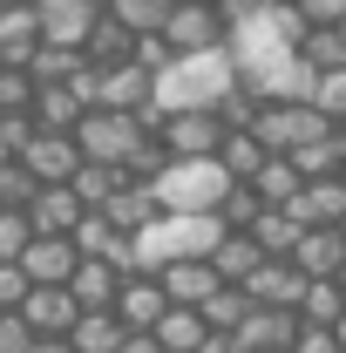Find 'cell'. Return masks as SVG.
<instances>
[{"mask_svg":"<svg viewBox=\"0 0 346 353\" xmlns=\"http://www.w3.org/2000/svg\"><path fill=\"white\" fill-rule=\"evenodd\" d=\"M231 88H245V82H238V68H231L224 48H217V54H190V61H170V68L156 75V109H163V116L204 109V116H211Z\"/></svg>","mask_w":346,"mask_h":353,"instance_id":"1","label":"cell"},{"mask_svg":"<svg viewBox=\"0 0 346 353\" xmlns=\"http://www.w3.org/2000/svg\"><path fill=\"white\" fill-rule=\"evenodd\" d=\"M217 238H224L217 218H170V211H163L143 238H130L136 245V272H163V265H183V259H211Z\"/></svg>","mask_w":346,"mask_h":353,"instance_id":"2","label":"cell"},{"mask_svg":"<svg viewBox=\"0 0 346 353\" xmlns=\"http://www.w3.org/2000/svg\"><path fill=\"white\" fill-rule=\"evenodd\" d=\"M224 190H231V176L217 170V157L211 163H163V176L150 183L156 211H170V218H217Z\"/></svg>","mask_w":346,"mask_h":353,"instance_id":"3","label":"cell"},{"mask_svg":"<svg viewBox=\"0 0 346 353\" xmlns=\"http://www.w3.org/2000/svg\"><path fill=\"white\" fill-rule=\"evenodd\" d=\"M333 130L340 123H326L312 102H258V116H252V136H258L265 157H299L305 143H319Z\"/></svg>","mask_w":346,"mask_h":353,"instance_id":"4","label":"cell"},{"mask_svg":"<svg viewBox=\"0 0 346 353\" xmlns=\"http://www.w3.org/2000/svg\"><path fill=\"white\" fill-rule=\"evenodd\" d=\"M136 143H143L136 116H109V109H88L82 123H75V150H82V163H102V170H123Z\"/></svg>","mask_w":346,"mask_h":353,"instance_id":"5","label":"cell"},{"mask_svg":"<svg viewBox=\"0 0 346 353\" xmlns=\"http://www.w3.org/2000/svg\"><path fill=\"white\" fill-rule=\"evenodd\" d=\"M224 41H231V28L217 21L211 0H176L170 21H163V48H170L176 61H190V54H217Z\"/></svg>","mask_w":346,"mask_h":353,"instance_id":"6","label":"cell"},{"mask_svg":"<svg viewBox=\"0 0 346 353\" xmlns=\"http://www.w3.org/2000/svg\"><path fill=\"white\" fill-rule=\"evenodd\" d=\"M305 285H312V279H305V272H299L292 259H265L258 272H252V279L238 285V292H245V299H252L258 312H292V319H299Z\"/></svg>","mask_w":346,"mask_h":353,"instance_id":"7","label":"cell"},{"mask_svg":"<svg viewBox=\"0 0 346 353\" xmlns=\"http://www.w3.org/2000/svg\"><path fill=\"white\" fill-rule=\"evenodd\" d=\"M95 21H102V7L95 0H34V28H41V48H75L95 34Z\"/></svg>","mask_w":346,"mask_h":353,"instance_id":"8","label":"cell"},{"mask_svg":"<svg viewBox=\"0 0 346 353\" xmlns=\"http://www.w3.org/2000/svg\"><path fill=\"white\" fill-rule=\"evenodd\" d=\"M14 163L34 176L41 190H61L68 176L82 170V150H75V136H34V143H28V150L14 157Z\"/></svg>","mask_w":346,"mask_h":353,"instance_id":"9","label":"cell"},{"mask_svg":"<svg viewBox=\"0 0 346 353\" xmlns=\"http://www.w3.org/2000/svg\"><path fill=\"white\" fill-rule=\"evenodd\" d=\"M116 326H123V333H150V326H156V319H163V312H170V299H163V285H156V272H130V279H123V292H116Z\"/></svg>","mask_w":346,"mask_h":353,"instance_id":"10","label":"cell"},{"mask_svg":"<svg viewBox=\"0 0 346 353\" xmlns=\"http://www.w3.org/2000/svg\"><path fill=\"white\" fill-rule=\"evenodd\" d=\"M95 109H109V116H143V109H156V82H150L136 61H123V68H109V75H102Z\"/></svg>","mask_w":346,"mask_h":353,"instance_id":"11","label":"cell"},{"mask_svg":"<svg viewBox=\"0 0 346 353\" xmlns=\"http://www.w3.org/2000/svg\"><path fill=\"white\" fill-rule=\"evenodd\" d=\"M21 326H28L34 340H68V326H75V299H68V285H34L28 306H21Z\"/></svg>","mask_w":346,"mask_h":353,"instance_id":"12","label":"cell"},{"mask_svg":"<svg viewBox=\"0 0 346 353\" xmlns=\"http://www.w3.org/2000/svg\"><path fill=\"white\" fill-rule=\"evenodd\" d=\"M231 340H238L245 353H292V347H299V319H292V312H258V306H252Z\"/></svg>","mask_w":346,"mask_h":353,"instance_id":"13","label":"cell"},{"mask_svg":"<svg viewBox=\"0 0 346 353\" xmlns=\"http://www.w3.org/2000/svg\"><path fill=\"white\" fill-rule=\"evenodd\" d=\"M156 285H163V299H170L176 312H197V306L217 292V272H211L204 259H183V265H163V272H156Z\"/></svg>","mask_w":346,"mask_h":353,"instance_id":"14","label":"cell"},{"mask_svg":"<svg viewBox=\"0 0 346 353\" xmlns=\"http://www.w3.org/2000/svg\"><path fill=\"white\" fill-rule=\"evenodd\" d=\"M116 292H123V272L102 265V259H82L75 272H68V299H75V312H109Z\"/></svg>","mask_w":346,"mask_h":353,"instance_id":"15","label":"cell"},{"mask_svg":"<svg viewBox=\"0 0 346 353\" xmlns=\"http://www.w3.org/2000/svg\"><path fill=\"white\" fill-rule=\"evenodd\" d=\"M252 95H258V102H312V95H319V75L305 68L299 54H285L278 68H265L258 82H252Z\"/></svg>","mask_w":346,"mask_h":353,"instance_id":"16","label":"cell"},{"mask_svg":"<svg viewBox=\"0 0 346 353\" xmlns=\"http://www.w3.org/2000/svg\"><path fill=\"white\" fill-rule=\"evenodd\" d=\"M75 245L68 238H34L28 252H21V272H28V285H68V272H75Z\"/></svg>","mask_w":346,"mask_h":353,"instance_id":"17","label":"cell"},{"mask_svg":"<svg viewBox=\"0 0 346 353\" xmlns=\"http://www.w3.org/2000/svg\"><path fill=\"white\" fill-rule=\"evenodd\" d=\"M217 272V285H245V279H252V272H258V245H252V238H245V231H224V238H217L211 245V259H204Z\"/></svg>","mask_w":346,"mask_h":353,"instance_id":"18","label":"cell"},{"mask_svg":"<svg viewBox=\"0 0 346 353\" xmlns=\"http://www.w3.org/2000/svg\"><path fill=\"white\" fill-rule=\"evenodd\" d=\"M102 218L116 224L123 238H143V231H150V224L163 218V211H156V197H150V183H123V190L109 197V211H102Z\"/></svg>","mask_w":346,"mask_h":353,"instance_id":"19","label":"cell"},{"mask_svg":"<svg viewBox=\"0 0 346 353\" xmlns=\"http://www.w3.org/2000/svg\"><path fill=\"white\" fill-rule=\"evenodd\" d=\"M292 265H299L305 279H340V265H346L340 231H305L299 245H292Z\"/></svg>","mask_w":346,"mask_h":353,"instance_id":"20","label":"cell"},{"mask_svg":"<svg viewBox=\"0 0 346 353\" xmlns=\"http://www.w3.org/2000/svg\"><path fill=\"white\" fill-rule=\"evenodd\" d=\"M82 218H88V211L75 204V197H68V183H61V190H41V197H34V211H28L34 238H68V231H75Z\"/></svg>","mask_w":346,"mask_h":353,"instance_id":"21","label":"cell"},{"mask_svg":"<svg viewBox=\"0 0 346 353\" xmlns=\"http://www.w3.org/2000/svg\"><path fill=\"white\" fill-rule=\"evenodd\" d=\"M245 238L258 245V259H292V245L305 238V224L292 218V211H258V224H252Z\"/></svg>","mask_w":346,"mask_h":353,"instance_id":"22","label":"cell"},{"mask_svg":"<svg viewBox=\"0 0 346 353\" xmlns=\"http://www.w3.org/2000/svg\"><path fill=\"white\" fill-rule=\"evenodd\" d=\"M41 48V28H34V7L21 14H0V68H28Z\"/></svg>","mask_w":346,"mask_h":353,"instance_id":"23","label":"cell"},{"mask_svg":"<svg viewBox=\"0 0 346 353\" xmlns=\"http://www.w3.org/2000/svg\"><path fill=\"white\" fill-rule=\"evenodd\" d=\"M130 48H136V34H130V28H116V21L102 14V21H95V34L82 41V61L109 75V68H123V61H130Z\"/></svg>","mask_w":346,"mask_h":353,"instance_id":"24","label":"cell"},{"mask_svg":"<svg viewBox=\"0 0 346 353\" xmlns=\"http://www.w3.org/2000/svg\"><path fill=\"white\" fill-rule=\"evenodd\" d=\"M299 183H305V176L292 170V157H265V163H258V176H252V190H258V204H265V211H285V204L299 197Z\"/></svg>","mask_w":346,"mask_h":353,"instance_id":"25","label":"cell"},{"mask_svg":"<svg viewBox=\"0 0 346 353\" xmlns=\"http://www.w3.org/2000/svg\"><path fill=\"white\" fill-rule=\"evenodd\" d=\"M68 353H116L123 347V326H116V312H75V326H68Z\"/></svg>","mask_w":346,"mask_h":353,"instance_id":"26","label":"cell"},{"mask_svg":"<svg viewBox=\"0 0 346 353\" xmlns=\"http://www.w3.org/2000/svg\"><path fill=\"white\" fill-rule=\"evenodd\" d=\"M258 163H265L258 136H252V130H224V143H217V170L231 176V183H252Z\"/></svg>","mask_w":346,"mask_h":353,"instance_id":"27","label":"cell"},{"mask_svg":"<svg viewBox=\"0 0 346 353\" xmlns=\"http://www.w3.org/2000/svg\"><path fill=\"white\" fill-rule=\"evenodd\" d=\"M170 7H176V0H109L102 14H109L116 28H130L136 41H143V34H163V21H170Z\"/></svg>","mask_w":346,"mask_h":353,"instance_id":"28","label":"cell"},{"mask_svg":"<svg viewBox=\"0 0 346 353\" xmlns=\"http://www.w3.org/2000/svg\"><path fill=\"white\" fill-rule=\"evenodd\" d=\"M292 170L305 176V183H319V176H346V136H319V143H305L299 157H292Z\"/></svg>","mask_w":346,"mask_h":353,"instance_id":"29","label":"cell"},{"mask_svg":"<svg viewBox=\"0 0 346 353\" xmlns=\"http://www.w3.org/2000/svg\"><path fill=\"white\" fill-rule=\"evenodd\" d=\"M150 340H156L163 353H197L211 333H204V319H197V312H176V306H170L156 326H150Z\"/></svg>","mask_w":346,"mask_h":353,"instance_id":"30","label":"cell"},{"mask_svg":"<svg viewBox=\"0 0 346 353\" xmlns=\"http://www.w3.org/2000/svg\"><path fill=\"white\" fill-rule=\"evenodd\" d=\"M340 312H346V292L333 285V279H312V285H305V299H299V326L333 333V326H340Z\"/></svg>","mask_w":346,"mask_h":353,"instance_id":"31","label":"cell"},{"mask_svg":"<svg viewBox=\"0 0 346 353\" xmlns=\"http://www.w3.org/2000/svg\"><path fill=\"white\" fill-rule=\"evenodd\" d=\"M116 190H123V170H102V163H82V170L68 176V197H75L82 211H109Z\"/></svg>","mask_w":346,"mask_h":353,"instance_id":"32","label":"cell"},{"mask_svg":"<svg viewBox=\"0 0 346 353\" xmlns=\"http://www.w3.org/2000/svg\"><path fill=\"white\" fill-rule=\"evenodd\" d=\"M245 312H252V299H245L238 285H217L211 299L197 306V319H204V333H238V326H245Z\"/></svg>","mask_w":346,"mask_h":353,"instance_id":"33","label":"cell"},{"mask_svg":"<svg viewBox=\"0 0 346 353\" xmlns=\"http://www.w3.org/2000/svg\"><path fill=\"white\" fill-rule=\"evenodd\" d=\"M299 61L312 68V75H333V68H346V34H340V28H305Z\"/></svg>","mask_w":346,"mask_h":353,"instance_id":"34","label":"cell"},{"mask_svg":"<svg viewBox=\"0 0 346 353\" xmlns=\"http://www.w3.org/2000/svg\"><path fill=\"white\" fill-rule=\"evenodd\" d=\"M258 190H252V183H231V190H224V204H217V224H224V231H252V224H258Z\"/></svg>","mask_w":346,"mask_h":353,"instance_id":"35","label":"cell"},{"mask_svg":"<svg viewBox=\"0 0 346 353\" xmlns=\"http://www.w3.org/2000/svg\"><path fill=\"white\" fill-rule=\"evenodd\" d=\"M34 197H41V183L21 170V163L0 170V211H34Z\"/></svg>","mask_w":346,"mask_h":353,"instance_id":"36","label":"cell"},{"mask_svg":"<svg viewBox=\"0 0 346 353\" xmlns=\"http://www.w3.org/2000/svg\"><path fill=\"white\" fill-rule=\"evenodd\" d=\"M34 245V224L28 211H0V265H21V252Z\"/></svg>","mask_w":346,"mask_h":353,"instance_id":"37","label":"cell"},{"mask_svg":"<svg viewBox=\"0 0 346 353\" xmlns=\"http://www.w3.org/2000/svg\"><path fill=\"white\" fill-rule=\"evenodd\" d=\"M34 109V82L28 68H0V116H28Z\"/></svg>","mask_w":346,"mask_h":353,"instance_id":"38","label":"cell"},{"mask_svg":"<svg viewBox=\"0 0 346 353\" xmlns=\"http://www.w3.org/2000/svg\"><path fill=\"white\" fill-rule=\"evenodd\" d=\"M312 109H319L326 123H346V68L319 75V95H312Z\"/></svg>","mask_w":346,"mask_h":353,"instance_id":"39","label":"cell"},{"mask_svg":"<svg viewBox=\"0 0 346 353\" xmlns=\"http://www.w3.org/2000/svg\"><path fill=\"white\" fill-rule=\"evenodd\" d=\"M130 61H136V68H143V75H150V82H156V75L170 68L176 54H170V48H163V34H143V41L130 48Z\"/></svg>","mask_w":346,"mask_h":353,"instance_id":"40","label":"cell"},{"mask_svg":"<svg viewBox=\"0 0 346 353\" xmlns=\"http://www.w3.org/2000/svg\"><path fill=\"white\" fill-rule=\"evenodd\" d=\"M28 292H34L28 272H21V265H0V312H21V306H28Z\"/></svg>","mask_w":346,"mask_h":353,"instance_id":"41","label":"cell"},{"mask_svg":"<svg viewBox=\"0 0 346 353\" xmlns=\"http://www.w3.org/2000/svg\"><path fill=\"white\" fill-rule=\"evenodd\" d=\"M34 136H41V130H34V116H0V150H7V157H21Z\"/></svg>","mask_w":346,"mask_h":353,"instance_id":"42","label":"cell"},{"mask_svg":"<svg viewBox=\"0 0 346 353\" xmlns=\"http://www.w3.org/2000/svg\"><path fill=\"white\" fill-rule=\"evenodd\" d=\"M305 28H346V0H305Z\"/></svg>","mask_w":346,"mask_h":353,"instance_id":"43","label":"cell"},{"mask_svg":"<svg viewBox=\"0 0 346 353\" xmlns=\"http://www.w3.org/2000/svg\"><path fill=\"white\" fill-rule=\"evenodd\" d=\"M34 347V333L21 326V312H0V353H28Z\"/></svg>","mask_w":346,"mask_h":353,"instance_id":"44","label":"cell"},{"mask_svg":"<svg viewBox=\"0 0 346 353\" xmlns=\"http://www.w3.org/2000/svg\"><path fill=\"white\" fill-rule=\"evenodd\" d=\"M211 7H217V21H224V28H245V21L258 14L265 0H211Z\"/></svg>","mask_w":346,"mask_h":353,"instance_id":"45","label":"cell"},{"mask_svg":"<svg viewBox=\"0 0 346 353\" xmlns=\"http://www.w3.org/2000/svg\"><path fill=\"white\" fill-rule=\"evenodd\" d=\"M292 353H340V340L319 333V326H299V347H292Z\"/></svg>","mask_w":346,"mask_h":353,"instance_id":"46","label":"cell"},{"mask_svg":"<svg viewBox=\"0 0 346 353\" xmlns=\"http://www.w3.org/2000/svg\"><path fill=\"white\" fill-rule=\"evenodd\" d=\"M116 353H163V347H156L150 333H123V347H116Z\"/></svg>","mask_w":346,"mask_h":353,"instance_id":"47","label":"cell"},{"mask_svg":"<svg viewBox=\"0 0 346 353\" xmlns=\"http://www.w3.org/2000/svg\"><path fill=\"white\" fill-rule=\"evenodd\" d=\"M197 353H245V347H238L231 333H211V340H204V347H197Z\"/></svg>","mask_w":346,"mask_h":353,"instance_id":"48","label":"cell"},{"mask_svg":"<svg viewBox=\"0 0 346 353\" xmlns=\"http://www.w3.org/2000/svg\"><path fill=\"white\" fill-rule=\"evenodd\" d=\"M28 353H68V347H61V340H34Z\"/></svg>","mask_w":346,"mask_h":353,"instance_id":"49","label":"cell"},{"mask_svg":"<svg viewBox=\"0 0 346 353\" xmlns=\"http://www.w3.org/2000/svg\"><path fill=\"white\" fill-rule=\"evenodd\" d=\"M21 7H34V0H0V14H21Z\"/></svg>","mask_w":346,"mask_h":353,"instance_id":"50","label":"cell"},{"mask_svg":"<svg viewBox=\"0 0 346 353\" xmlns=\"http://www.w3.org/2000/svg\"><path fill=\"white\" fill-rule=\"evenodd\" d=\"M333 340H340V353H346V312H340V326H333Z\"/></svg>","mask_w":346,"mask_h":353,"instance_id":"51","label":"cell"},{"mask_svg":"<svg viewBox=\"0 0 346 353\" xmlns=\"http://www.w3.org/2000/svg\"><path fill=\"white\" fill-rule=\"evenodd\" d=\"M333 285H340V292H346V265H340V279H333Z\"/></svg>","mask_w":346,"mask_h":353,"instance_id":"52","label":"cell"},{"mask_svg":"<svg viewBox=\"0 0 346 353\" xmlns=\"http://www.w3.org/2000/svg\"><path fill=\"white\" fill-rule=\"evenodd\" d=\"M7 163H14V157H7V150H0V170H7Z\"/></svg>","mask_w":346,"mask_h":353,"instance_id":"53","label":"cell"},{"mask_svg":"<svg viewBox=\"0 0 346 353\" xmlns=\"http://www.w3.org/2000/svg\"><path fill=\"white\" fill-rule=\"evenodd\" d=\"M340 245H346V218H340Z\"/></svg>","mask_w":346,"mask_h":353,"instance_id":"54","label":"cell"},{"mask_svg":"<svg viewBox=\"0 0 346 353\" xmlns=\"http://www.w3.org/2000/svg\"><path fill=\"white\" fill-rule=\"evenodd\" d=\"M95 7H109V0H95Z\"/></svg>","mask_w":346,"mask_h":353,"instance_id":"55","label":"cell"},{"mask_svg":"<svg viewBox=\"0 0 346 353\" xmlns=\"http://www.w3.org/2000/svg\"><path fill=\"white\" fill-rule=\"evenodd\" d=\"M340 136H346V123H340Z\"/></svg>","mask_w":346,"mask_h":353,"instance_id":"56","label":"cell"},{"mask_svg":"<svg viewBox=\"0 0 346 353\" xmlns=\"http://www.w3.org/2000/svg\"><path fill=\"white\" fill-rule=\"evenodd\" d=\"M340 183H346V176H340Z\"/></svg>","mask_w":346,"mask_h":353,"instance_id":"57","label":"cell"}]
</instances>
